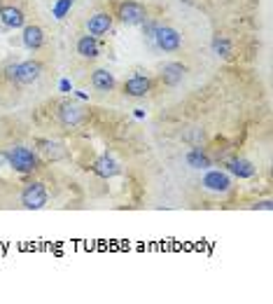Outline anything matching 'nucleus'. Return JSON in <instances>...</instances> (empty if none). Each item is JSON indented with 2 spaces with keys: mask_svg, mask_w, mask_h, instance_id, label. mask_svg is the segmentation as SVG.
<instances>
[{
  "mask_svg": "<svg viewBox=\"0 0 273 304\" xmlns=\"http://www.w3.org/2000/svg\"><path fill=\"white\" fill-rule=\"evenodd\" d=\"M0 21L5 28H24L26 14L17 5H0Z\"/></svg>",
  "mask_w": 273,
  "mask_h": 304,
  "instance_id": "nucleus-9",
  "label": "nucleus"
},
{
  "mask_svg": "<svg viewBox=\"0 0 273 304\" xmlns=\"http://www.w3.org/2000/svg\"><path fill=\"white\" fill-rule=\"evenodd\" d=\"M21 42H24L26 50H40L42 45H45V31H42L40 26H24V35H21Z\"/></svg>",
  "mask_w": 273,
  "mask_h": 304,
  "instance_id": "nucleus-11",
  "label": "nucleus"
},
{
  "mask_svg": "<svg viewBox=\"0 0 273 304\" xmlns=\"http://www.w3.org/2000/svg\"><path fill=\"white\" fill-rule=\"evenodd\" d=\"M58 122L63 124V126H80L84 122V110L80 106H75V103H61L58 106Z\"/></svg>",
  "mask_w": 273,
  "mask_h": 304,
  "instance_id": "nucleus-6",
  "label": "nucleus"
},
{
  "mask_svg": "<svg viewBox=\"0 0 273 304\" xmlns=\"http://www.w3.org/2000/svg\"><path fill=\"white\" fill-rule=\"evenodd\" d=\"M47 204V189L42 182H31L26 185L24 192H21V206L28 208V211H38Z\"/></svg>",
  "mask_w": 273,
  "mask_h": 304,
  "instance_id": "nucleus-4",
  "label": "nucleus"
},
{
  "mask_svg": "<svg viewBox=\"0 0 273 304\" xmlns=\"http://www.w3.org/2000/svg\"><path fill=\"white\" fill-rule=\"evenodd\" d=\"M229 173H233V176H238V178H252L257 173L255 164L250 162V159H243V157H236V159H231L229 162Z\"/></svg>",
  "mask_w": 273,
  "mask_h": 304,
  "instance_id": "nucleus-16",
  "label": "nucleus"
},
{
  "mask_svg": "<svg viewBox=\"0 0 273 304\" xmlns=\"http://www.w3.org/2000/svg\"><path fill=\"white\" fill-rule=\"evenodd\" d=\"M73 5H75V0H56V5L51 9L54 19H56V21H63V19L68 17V12L73 9Z\"/></svg>",
  "mask_w": 273,
  "mask_h": 304,
  "instance_id": "nucleus-18",
  "label": "nucleus"
},
{
  "mask_svg": "<svg viewBox=\"0 0 273 304\" xmlns=\"http://www.w3.org/2000/svg\"><path fill=\"white\" fill-rule=\"evenodd\" d=\"M7 164V157H5V152H0V166Z\"/></svg>",
  "mask_w": 273,
  "mask_h": 304,
  "instance_id": "nucleus-22",
  "label": "nucleus"
},
{
  "mask_svg": "<svg viewBox=\"0 0 273 304\" xmlns=\"http://www.w3.org/2000/svg\"><path fill=\"white\" fill-rule=\"evenodd\" d=\"M201 185L206 189H210V192H229V187H231V178L227 176L224 171H208L206 176H203V181H201Z\"/></svg>",
  "mask_w": 273,
  "mask_h": 304,
  "instance_id": "nucleus-7",
  "label": "nucleus"
},
{
  "mask_svg": "<svg viewBox=\"0 0 273 304\" xmlns=\"http://www.w3.org/2000/svg\"><path fill=\"white\" fill-rule=\"evenodd\" d=\"M91 84H93V89L96 91H112L115 89V75L108 73L105 68H98V70H93L91 75Z\"/></svg>",
  "mask_w": 273,
  "mask_h": 304,
  "instance_id": "nucleus-14",
  "label": "nucleus"
},
{
  "mask_svg": "<svg viewBox=\"0 0 273 304\" xmlns=\"http://www.w3.org/2000/svg\"><path fill=\"white\" fill-rule=\"evenodd\" d=\"M213 50H215V54H220V57H229V54H231V42L227 40V38H220V35H217L215 40H213Z\"/></svg>",
  "mask_w": 273,
  "mask_h": 304,
  "instance_id": "nucleus-19",
  "label": "nucleus"
},
{
  "mask_svg": "<svg viewBox=\"0 0 273 304\" xmlns=\"http://www.w3.org/2000/svg\"><path fill=\"white\" fill-rule=\"evenodd\" d=\"M93 173L96 176H100V178H112V176H117L119 173V164H117L112 157H108V155H103V157H98L96 162H93Z\"/></svg>",
  "mask_w": 273,
  "mask_h": 304,
  "instance_id": "nucleus-13",
  "label": "nucleus"
},
{
  "mask_svg": "<svg viewBox=\"0 0 273 304\" xmlns=\"http://www.w3.org/2000/svg\"><path fill=\"white\" fill-rule=\"evenodd\" d=\"M77 54L82 59H98L100 57V45H98V38L96 35H82L77 40Z\"/></svg>",
  "mask_w": 273,
  "mask_h": 304,
  "instance_id": "nucleus-12",
  "label": "nucleus"
},
{
  "mask_svg": "<svg viewBox=\"0 0 273 304\" xmlns=\"http://www.w3.org/2000/svg\"><path fill=\"white\" fill-rule=\"evenodd\" d=\"M149 89H152V80L145 75H133L122 84V94L131 99H142L145 94H149Z\"/></svg>",
  "mask_w": 273,
  "mask_h": 304,
  "instance_id": "nucleus-5",
  "label": "nucleus"
},
{
  "mask_svg": "<svg viewBox=\"0 0 273 304\" xmlns=\"http://www.w3.org/2000/svg\"><path fill=\"white\" fill-rule=\"evenodd\" d=\"M42 73V66L33 59H28V61H21L17 66V84H33Z\"/></svg>",
  "mask_w": 273,
  "mask_h": 304,
  "instance_id": "nucleus-8",
  "label": "nucleus"
},
{
  "mask_svg": "<svg viewBox=\"0 0 273 304\" xmlns=\"http://www.w3.org/2000/svg\"><path fill=\"white\" fill-rule=\"evenodd\" d=\"M112 31V17H110L108 12H98V14H93V17L87 21V33L89 35H108Z\"/></svg>",
  "mask_w": 273,
  "mask_h": 304,
  "instance_id": "nucleus-10",
  "label": "nucleus"
},
{
  "mask_svg": "<svg viewBox=\"0 0 273 304\" xmlns=\"http://www.w3.org/2000/svg\"><path fill=\"white\" fill-rule=\"evenodd\" d=\"M152 42H154L161 52H178L180 50V45H182V35L178 33L175 28H171V26H159L157 24V31H154Z\"/></svg>",
  "mask_w": 273,
  "mask_h": 304,
  "instance_id": "nucleus-3",
  "label": "nucleus"
},
{
  "mask_svg": "<svg viewBox=\"0 0 273 304\" xmlns=\"http://www.w3.org/2000/svg\"><path fill=\"white\" fill-rule=\"evenodd\" d=\"M187 73V68L182 66V63H166L161 68V80H164L168 87H175L178 82H182V77Z\"/></svg>",
  "mask_w": 273,
  "mask_h": 304,
  "instance_id": "nucleus-15",
  "label": "nucleus"
},
{
  "mask_svg": "<svg viewBox=\"0 0 273 304\" xmlns=\"http://www.w3.org/2000/svg\"><path fill=\"white\" fill-rule=\"evenodd\" d=\"M117 17L124 26H142L147 21V7L140 5V2H136V0H126L119 5L117 9Z\"/></svg>",
  "mask_w": 273,
  "mask_h": 304,
  "instance_id": "nucleus-2",
  "label": "nucleus"
},
{
  "mask_svg": "<svg viewBox=\"0 0 273 304\" xmlns=\"http://www.w3.org/2000/svg\"><path fill=\"white\" fill-rule=\"evenodd\" d=\"M255 208H262V211H273V201H259V204H255Z\"/></svg>",
  "mask_w": 273,
  "mask_h": 304,
  "instance_id": "nucleus-21",
  "label": "nucleus"
},
{
  "mask_svg": "<svg viewBox=\"0 0 273 304\" xmlns=\"http://www.w3.org/2000/svg\"><path fill=\"white\" fill-rule=\"evenodd\" d=\"M17 66L19 63H9V66L5 68V77H7L9 82H14V80H17Z\"/></svg>",
  "mask_w": 273,
  "mask_h": 304,
  "instance_id": "nucleus-20",
  "label": "nucleus"
},
{
  "mask_svg": "<svg viewBox=\"0 0 273 304\" xmlns=\"http://www.w3.org/2000/svg\"><path fill=\"white\" fill-rule=\"evenodd\" d=\"M187 164H189L191 169H208V166H210V159H208V155L201 148H191L189 152H187Z\"/></svg>",
  "mask_w": 273,
  "mask_h": 304,
  "instance_id": "nucleus-17",
  "label": "nucleus"
},
{
  "mask_svg": "<svg viewBox=\"0 0 273 304\" xmlns=\"http://www.w3.org/2000/svg\"><path fill=\"white\" fill-rule=\"evenodd\" d=\"M5 157H7V164L17 173H33L38 169V155H35L33 150L24 148V145H12V148H7L5 150Z\"/></svg>",
  "mask_w": 273,
  "mask_h": 304,
  "instance_id": "nucleus-1",
  "label": "nucleus"
}]
</instances>
